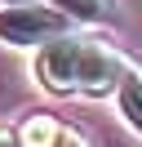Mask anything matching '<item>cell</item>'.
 Returning a JSON list of instances; mask_svg holds the SVG:
<instances>
[{"mask_svg":"<svg viewBox=\"0 0 142 147\" xmlns=\"http://www.w3.org/2000/svg\"><path fill=\"white\" fill-rule=\"evenodd\" d=\"M124 58L115 54L111 45L89 36H58L49 45H40L31 63V76L53 94H89V98H102V94H115L124 76Z\"/></svg>","mask_w":142,"mask_h":147,"instance_id":"6da1fadb","label":"cell"},{"mask_svg":"<svg viewBox=\"0 0 142 147\" xmlns=\"http://www.w3.org/2000/svg\"><path fill=\"white\" fill-rule=\"evenodd\" d=\"M67 13L58 9H44V5H9L0 9V40L13 49H36V45H49V40L67 36Z\"/></svg>","mask_w":142,"mask_h":147,"instance_id":"7a4b0ae2","label":"cell"},{"mask_svg":"<svg viewBox=\"0 0 142 147\" xmlns=\"http://www.w3.org/2000/svg\"><path fill=\"white\" fill-rule=\"evenodd\" d=\"M115 107H120L124 125L133 129V134H142V67H124L120 85H115Z\"/></svg>","mask_w":142,"mask_h":147,"instance_id":"3957f363","label":"cell"},{"mask_svg":"<svg viewBox=\"0 0 142 147\" xmlns=\"http://www.w3.org/2000/svg\"><path fill=\"white\" fill-rule=\"evenodd\" d=\"M58 138H62V129L53 116H27L18 129V147H53Z\"/></svg>","mask_w":142,"mask_h":147,"instance_id":"277c9868","label":"cell"},{"mask_svg":"<svg viewBox=\"0 0 142 147\" xmlns=\"http://www.w3.org/2000/svg\"><path fill=\"white\" fill-rule=\"evenodd\" d=\"M53 9L67 13V18H80V22H102L107 18L102 0H53Z\"/></svg>","mask_w":142,"mask_h":147,"instance_id":"5b68a950","label":"cell"},{"mask_svg":"<svg viewBox=\"0 0 142 147\" xmlns=\"http://www.w3.org/2000/svg\"><path fill=\"white\" fill-rule=\"evenodd\" d=\"M53 147H89V143H84V138H80V134H67V129H62V138H58V143H53Z\"/></svg>","mask_w":142,"mask_h":147,"instance_id":"8992f818","label":"cell"},{"mask_svg":"<svg viewBox=\"0 0 142 147\" xmlns=\"http://www.w3.org/2000/svg\"><path fill=\"white\" fill-rule=\"evenodd\" d=\"M9 5H31V0H0V9H9Z\"/></svg>","mask_w":142,"mask_h":147,"instance_id":"52a82bcc","label":"cell"},{"mask_svg":"<svg viewBox=\"0 0 142 147\" xmlns=\"http://www.w3.org/2000/svg\"><path fill=\"white\" fill-rule=\"evenodd\" d=\"M0 147H18V143H13V138H9V134H0Z\"/></svg>","mask_w":142,"mask_h":147,"instance_id":"ba28073f","label":"cell"}]
</instances>
